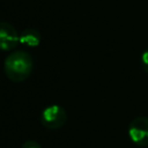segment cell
<instances>
[{"mask_svg": "<svg viewBox=\"0 0 148 148\" xmlns=\"http://www.w3.org/2000/svg\"><path fill=\"white\" fill-rule=\"evenodd\" d=\"M22 148H42V147H40V145H39L37 141L28 140V141H25V142L22 145Z\"/></svg>", "mask_w": 148, "mask_h": 148, "instance_id": "obj_7", "label": "cell"}, {"mask_svg": "<svg viewBox=\"0 0 148 148\" xmlns=\"http://www.w3.org/2000/svg\"><path fill=\"white\" fill-rule=\"evenodd\" d=\"M34 68V61L31 56L23 51H12L5 59L3 69L6 76L13 82H22L27 80Z\"/></svg>", "mask_w": 148, "mask_h": 148, "instance_id": "obj_1", "label": "cell"}, {"mask_svg": "<svg viewBox=\"0 0 148 148\" xmlns=\"http://www.w3.org/2000/svg\"><path fill=\"white\" fill-rule=\"evenodd\" d=\"M40 43V34L34 28H27L20 34V44L27 47H36Z\"/></svg>", "mask_w": 148, "mask_h": 148, "instance_id": "obj_5", "label": "cell"}, {"mask_svg": "<svg viewBox=\"0 0 148 148\" xmlns=\"http://www.w3.org/2000/svg\"><path fill=\"white\" fill-rule=\"evenodd\" d=\"M20 44V34L8 22H0V50L12 51Z\"/></svg>", "mask_w": 148, "mask_h": 148, "instance_id": "obj_4", "label": "cell"}, {"mask_svg": "<svg viewBox=\"0 0 148 148\" xmlns=\"http://www.w3.org/2000/svg\"><path fill=\"white\" fill-rule=\"evenodd\" d=\"M141 65L146 73H148V49L142 52L141 54Z\"/></svg>", "mask_w": 148, "mask_h": 148, "instance_id": "obj_6", "label": "cell"}, {"mask_svg": "<svg viewBox=\"0 0 148 148\" xmlns=\"http://www.w3.org/2000/svg\"><path fill=\"white\" fill-rule=\"evenodd\" d=\"M67 113L65 109L58 104L46 106L40 113V121L44 127L49 130H58L66 123Z\"/></svg>", "mask_w": 148, "mask_h": 148, "instance_id": "obj_2", "label": "cell"}, {"mask_svg": "<svg viewBox=\"0 0 148 148\" xmlns=\"http://www.w3.org/2000/svg\"><path fill=\"white\" fill-rule=\"evenodd\" d=\"M131 141L140 147L148 146V118L143 116L135 117L127 128Z\"/></svg>", "mask_w": 148, "mask_h": 148, "instance_id": "obj_3", "label": "cell"}]
</instances>
